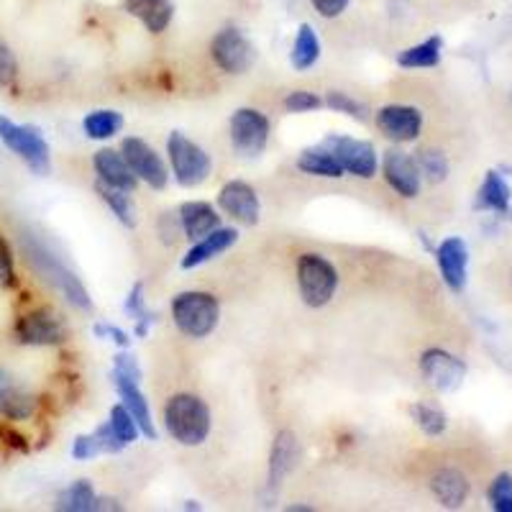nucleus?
<instances>
[{"instance_id": "nucleus-22", "label": "nucleus", "mask_w": 512, "mask_h": 512, "mask_svg": "<svg viewBox=\"0 0 512 512\" xmlns=\"http://www.w3.org/2000/svg\"><path fill=\"white\" fill-rule=\"evenodd\" d=\"M123 3H126V11L139 18L149 34H162L175 16L172 0H123Z\"/></svg>"}, {"instance_id": "nucleus-37", "label": "nucleus", "mask_w": 512, "mask_h": 512, "mask_svg": "<svg viewBox=\"0 0 512 512\" xmlns=\"http://www.w3.org/2000/svg\"><path fill=\"white\" fill-rule=\"evenodd\" d=\"M326 103L328 108H333L336 113H346V116L356 118V121H367V108H364V103L354 100L349 93H338V90H333V93H328Z\"/></svg>"}, {"instance_id": "nucleus-16", "label": "nucleus", "mask_w": 512, "mask_h": 512, "mask_svg": "<svg viewBox=\"0 0 512 512\" xmlns=\"http://www.w3.org/2000/svg\"><path fill=\"white\" fill-rule=\"evenodd\" d=\"M438 256V269L441 277L454 292H461L466 285V269H469V249H466L464 239H451L443 241L436 251Z\"/></svg>"}, {"instance_id": "nucleus-34", "label": "nucleus", "mask_w": 512, "mask_h": 512, "mask_svg": "<svg viewBox=\"0 0 512 512\" xmlns=\"http://www.w3.org/2000/svg\"><path fill=\"white\" fill-rule=\"evenodd\" d=\"M418 167L431 182H443L448 177V159L441 149H423L418 154Z\"/></svg>"}, {"instance_id": "nucleus-35", "label": "nucleus", "mask_w": 512, "mask_h": 512, "mask_svg": "<svg viewBox=\"0 0 512 512\" xmlns=\"http://www.w3.org/2000/svg\"><path fill=\"white\" fill-rule=\"evenodd\" d=\"M108 423H111V428L116 431L118 441H121L123 446H128V443H134L136 438H139V425H136L134 415L128 413L123 405H116V408L111 410V420H108Z\"/></svg>"}, {"instance_id": "nucleus-12", "label": "nucleus", "mask_w": 512, "mask_h": 512, "mask_svg": "<svg viewBox=\"0 0 512 512\" xmlns=\"http://www.w3.org/2000/svg\"><path fill=\"white\" fill-rule=\"evenodd\" d=\"M121 154L128 167L134 169V175L144 180L146 185L154 187V190H162L167 185V167L144 139H126L121 146Z\"/></svg>"}, {"instance_id": "nucleus-32", "label": "nucleus", "mask_w": 512, "mask_h": 512, "mask_svg": "<svg viewBox=\"0 0 512 512\" xmlns=\"http://www.w3.org/2000/svg\"><path fill=\"white\" fill-rule=\"evenodd\" d=\"M141 292H144V285H136L134 290H131V295H128L126 300V313L136 320V336L144 338L146 333H149V326L157 323V315H154L152 310H146L144 295H141Z\"/></svg>"}, {"instance_id": "nucleus-15", "label": "nucleus", "mask_w": 512, "mask_h": 512, "mask_svg": "<svg viewBox=\"0 0 512 512\" xmlns=\"http://www.w3.org/2000/svg\"><path fill=\"white\" fill-rule=\"evenodd\" d=\"M384 180L402 198H415L420 192V167L410 154L392 152L384 154Z\"/></svg>"}, {"instance_id": "nucleus-8", "label": "nucleus", "mask_w": 512, "mask_h": 512, "mask_svg": "<svg viewBox=\"0 0 512 512\" xmlns=\"http://www.w3.org/2000/svg\"><path fill=\"white\" fill-rule=\"evenodd\" d=\"M269 141V121L254 108H241L231 118V144L241 157H259Z\"/></svg>"}, {"instance_id": "nucleus-11", "label": "nucleus", "mask_w": 512, "mask_h": 512, "mask_svg": "<svg viewBox=\"0 0 512 512\" xmlns=\"http://www.w3.org/2000/svg\"><path fill=\"white\" fill-rule=\"evenodd\" d=\"M326 149H331L338 164L344 167V172H351L354 177H364V180H372L377 175V152H374V146L369 141L331 136L326 141Z\"/></svg>"}, {"instance_id": "nucleus-31", "label": "nucleus", "mask_w": 512, "mask_h": 512, "mask_svg": "<svg viewBox=\"0 0 512 512\" xmlns=\"http://www.w3.org/2000/svg\"><path fill=\"white\" fill-rule=\"evenodd\" d=\"M123 116L116 111H95L90 113L85 121H82V128L90 139H111L121 131Z\"/></svg>"}, {"instance_id": "nucleus-24", "label": "nucleus", "mask_w": 512, "mask_h": 512, "mask_svg": "<svg viewBox=\"0 0 512 512\" xmlns=\"http://www.w3.org/2000/svg\"><path fill=\"white\" fill-rule=\"evenodd\" d=\"M180 223L187 239L198 241L210 231H216L221 216L208 203H185L180 208Z\"/></svg>"}, {"instance_id": "nucleus-20", "label": "nucleus", "mask_w": 512, "mask_h": 512, "mask_svg": "<svg viewBox=\"0 0 512 512\" xmlns=\"http://www.w3.org/2000/svg\"><path fill=\"white\" fill-rule=\"evenodd\" d=\"M236 241H239V233H236V228L218 226L216 231H210L208 236L198 239V244L187 251V256L182 259V267L185 269L200 267V264L210 262V259H216L218 254H223V251H226L228 246L236 244Z\"/></svg>"}, {"instance_id": "nucleus-17", "label": "nucleus", "mask_w": 512, "mask_h": 512, "mask_svg": "<svg viewBox=\"0 0 512 512\" xmlns=\"http://www.w3.org/2000/svg\"><path fill=\"white\" fill-rule=\"evenodd\" d=\"M36 410V397L16 377L0 369V415L8 420H29Z\"/></svg>"}, {"instance_id": "nucleus-29", "label": "nucleus", "mask_w": 512, "mask_h": 512, "mask_svg": "<svg viewBox=\"0 0 512 512\" xmlns=\"http://www.w3.org/2000/svg\"><path fill=\"white\" fill-rule=\"evenodd\" d=\"M320 57V41L315 36L313 26L303 24L297 29L295 44H292V67L295 70H310Z\"/></svg>"}, {"instance_id": "nucleus-42", "label": "nucleus", "mask_w": 512, "mask_h": 512, "mask_svg": "<svg viewBox=\"0 0 512 512\" xmlns=\"http://www.w3.org/2000/svg\"><path fill=\"white\" fill-rule=\"evenodd\" d=\"M98 454H100V446L98 441H95L93 433H90V436L75 438V446H72V456H75V461H88Z\"/></svg>"}, {"instance_id": "nucleus-4", "label": "nucleus", "mask_w": 512, "mask_h": 512, "mask_svg": "<svg viewBox=\"0 0 512 512\" xmlns=\"http://www.w3.org/2000/svg\"><path fill=\"white\" fill-rule=\"evenodd\" d=\"M26 254H29L31 267H34L39 274H44L54 287H59V290L64 292V297H67L75 308H82V310L90 308L88 290L82 287V282L77 280L70 269L59 262L57 256L49 254L41 244H26Z\"/></svg>"}, {"instance_id": "nucleus-14", "label": "nucleus", "mask_w": 512, "mask_h": 512, "mask_svg": "<svg viewBox=\"0 0 512 512\" xmlns=\"http://www.w3.org/2000/svg\"><path fill=\"white\" fill-rule=\"evenodd\" d=\"M377 126L392 141H415L423 128V113L413 105H384L377 113Z\"/></svg>"}, {"instance_id": "nucleus-44", "label": "nucleus", "mask_w": 512, "mask_h": 512, "mask_svg": "<svg viewBox=\"0 0 512 512\" xmlns=\"http://www.w3.org/2000/svg\"><path fill=\"white\" fill-rule=\"evenodd\" d=\"M113 374H121V377H131V379H136V382L141 379L139 364H136L134 356H128V354H118L116 356V367H113Z\"/></svg>"}, {"instance_id": "nucleus-39", "label": "nucleus", "mask_w": 512, "mask_h": 512, "mask_svg": "<svg viewBox=\"0 0 512 512\" xmlns=\"http://www.w3.org/2000/svg\"><path fill=\"white\" fill-rule=\"evenodd\" d=\"M16 75H18L16 54H13V49L8 47L6 41L0 39V88H8V85H13Z\"/></svg>"}, {"instance_id": "nucleus-33", "label": "nucleus", "mask_w": 512, "mask_h": 512, "mask_svg": "<svg viewBox=\"0 0 512 512\" xmlns=\"http://www.w3.org/2000/svg\"><path fill=\"white\" fill-rule=\"evenodd\" d=\"M410 415H413L415 425H418L420 431L428 433V436H441V433L446 431L448 420L438 408H431V405H423V402H418V405H413V408H410Z\"/></svg>"}, {"instance_id": "nucleus-1", "label": "nucleus", "mask_w": 512, "mask_h": 512, "mask_svg": "<svg viewBox=\"0 0 512 512\" xmlns=\"http://www.w3.org/2000/svg\"><path fill=\"white\" fill-rule=\"evenodd\" d=\"M164 425L182 446H200L210 433V410L198 395H175L164 408Z\"/></svg>"}, {"instance_id": "nucleus-2", "label": "nucleus", "mask_w": 512, "mask_h": 512, "mask_svg": "<svg viewBox=\"0 0 512 512\" xmlns=\"http://www.w3.org/2000/svg\"><path fill=\"white\" fill-rule=\"evenodd\" d=\"M172 318L185 336L205 338L216 331L221 308L216 297L208 292H180L172 300Z\"/></svg>"}, {"instance_id": "nucleus-9", "label": "nucleus", "mask_w": 512, "mask_h": 512, "mask_svg": "<svg viewBox=\"0 0 512 512\" xmlns=\"http://www.w3.org/2000/svg\"><path fill=\"white\" fill-rule=\"evenodd\" d=\"M16 336L26 346H57L67 338V328L54 310L39 308L18 318Z\"/></svg>"}, {"instance_id": "nucleus-13", "label": "nucleus", "mask_w": 512, "mask_h": 512, "mask_svg": "<svg viewBox=\"0 0 512 512\" xmlns=\"http://www.w3.org/2000/svg\"><path fill=\"white\" fill-rule=\"evenodd\" d=\"M218 205H221L226 216L244 223V226H254L259 221V198H256L254 187L241 180L223 185L221 195H218Z\"/></svg>"}, {"instance_id": "nucleus-27", "label": "nucleus", "mask_w": 512, "mask_h": 512, "mask_svg": "<svg viewBox=\"0 0 512 512\" xmlns=\"http://www.w3.org/2000/svg\"><path fill=\"white\" fill-rule=\"evenodd\" d=\"M297 169H303L305 175L331 177V180L344 175V167L338 164L331 149H308V152H303L300 159H297Z\"/></svg>"}, {"instance_id": "nucleus-40", "label": "nucleus", "mask_w": 512, "mask_h": 512, "mask_svg": "<svg viewBox=\"0 0 512 512\" xmlns=\"http://www.w3.org/2000/svg\"><path fill=\"white\" fill-rule=\"evenodd\" d=\"M93 436L100 446V454H118V451L123 448V443L118 441V436H116V431L111 428V423H105V425H100V428H95Z\"/></svg>"}, {"instance_id": "nucleus-18", "label": "nucleus", "mask_w": 512, "mask_h": 512, "mask_svg": "<svg viewBox=\"0 0 512 512\" xmlns=\"http://www.w3.org/2000/svg\"><path fill=\"white\" fill-rule=\"evenodd\" d=\"M95 172H98V182L108 187H116L123 192H134L139 177L134 175V169L128 167V162L123 159L121 152H113V149H100L93 159Z\"/></svg>"}, {"instance_id": "nucleus-10", "label": "nucleus", "mask_w": 512, "mask_h": 512, "mask_svg": "<svg viewBox=\"0 0 512 512\" xmlns=\"http://www.w3.org/2000/svg\"><path fill=\"white\" fill-rule=\"evenodd\" d=\"M420 372L438 392H454L464 384L466 364L443 349H428L420 356Z\"/></svg>"}, {"instance_id": "nucleus-5", "label": "nucleus", "mask_w": 512, "mask_h": 512, "mask_svg": "<svg viewBox=\"0 0 512 512\" xmlns=\"http://www.w3.org/2000/svg\"><path fill=\"white\" fill-rule=\"evenodd\" d=\"M169 162L175 172L177 182L185 187H195L208 180L210 175V157L200 149L195 141L187 139L185 134H172L167 141Z\"/></svg>"}, {"instance_id": "nucleus-7", "label": "nucleus", "mask_w": 512, "mask_h": 512, "mask_svg": "<svg viewBox=\"0 0 512 512\" xmlns=\"http://www.w3.org/2000/svg\"><path fill=\"white\" fill-rule=\"evenodd\" d=\"M210 54H213V62L228 75H244V72L251 70V64L256 59L254 44L236 26L218 31L213 44H210Z\"/></svg>"}, {"instance_id": "nucleus-6", "label": "nucleus", "mask_w": 512, "mask_h": 512, "mask_svg": "<svg viewBox=\"0 0 512 512\" xmlns=\"http://www.w3.org/2000/svg\"><path fill=\"white\" fill-rule=\"evenodd\" d=\"M0 141L24 159L36 175H47L49 172V146L41 139V134L31 126H18L0 116Z\"/></svg>"}, {"instance_id": "nucleus-28", "label": "nucleus", "mask_w": 512, "mask_h": 512, "mask_svg": "<svg viewBox=\"0 0 512 512\" xmlns=\"http://www.w3.org/2000/svg\"><path fill=\"white\" fill-rule=\"evenodd\" d=\"M57 510L64 512H93L98 510V495H95L93 484L88 479H80V482L70 484L64 489L57 500Z\"/></svg>"}, {"instance_id": "nucleus-30", "label": "nucleus", "mask_w": 512, "mask_h": 512, "mask_svg": "<svg viewBox=\"0 0 512 512\" xmlns=\"http://www.w3.org/2000/svg\"><path fill=\"white\" fill-rule=\"evenodd\" d=\"M95 190H98V195L103 198V203L108 205V208L116 213L118 221L123 223V226H136V213H134V205H131V200H128V192L123 190H116V187H108L103 185V182H98L95 185Z\"/></svg>"}, {"instance_id": "nucleus-19", "label": "nucleus", "mask_w": 512, "mask_h": 512, "mask_svg": "<svg viewBox=\"0 0 512 512\" xmlns=\"http://www.w3.org/2000/svg\"><path fill=\"white\" fill-rule=\"evenodd\" d=\"M297 461H300L297 438L290 431L280 433V436L274 438L272 456H269V492H274V489L285 482V477L295 469Z\"/></svg>"}, {"instance_id": "nucleus-26", "label": "nucleus", "mask_w": 512, "mask_h": 512, "mask_svg": "<svg viewBox=\"0 0 512 512\" xmlns=\"http://www.w3.org/2000/svg\"><path fill=\"white\" fill-rule=\"evenodd\" d=\"M441 49V36H431V39L420 41L415 47L397 54V64H400V67H408V70H428V67H436V64L441 62Z\"/></svg>"}, {"instance_id": "nucleus-23", "label": "nucleus", "mask_w": 512, "mask_h": 512, "mask_svg": "<svg viewBox=\"0 0 512 512\" xmlns=\"http://www.w3.org/2000/svg\"><path fill=\"white\" fill-rule=\"evenodd\" d=\"M431 489L436 500L441 502L443 507H461L469 497V479L459 472V469H441V472L433 474Z\"/></svg>"}, {"instance_id": "nucleus-43", "label": "nucleus", "mask_w": 512, "mask_h": 512, "mask_svg": "<svg viewBox=\"0 0 512 512\" xmlns=\"http://www.w3.org/2000/svg\"><path fill=\"white\" fill-rule=\"evenodd\" d=\"M310 3H313V8L323 18L341 16L346 11V6H349V0H310Z\"/></svg>"}, {"instance_id": "nucleus-21", "label": "nucleus", "mask_w": 512, "mask_h": 512, "mask_svg": "<svg viewBox=\"0 0 512 512\" xmlns=\"http://www.w3.org/2000/svg\"><path fill=\"white\" fill-rule=\"evenodd\" d=\"M113 382H116V390L123 400V408L134 415L136 425H139V431L144 433L146 438L157 436V431H154V423H152V413H149V405H146L144 395H141L139 382L131 377H121V374H113Z\"/></svg>"}, {"instance_id": "nucleus-46", "label": "nucleus", "mask_w": 512, "mask_h": 512, "mask_svg": "<svg viewBox=\"0 0 512 512\" xmlns=\"http://www.w3.org/2000/svg\"><path fill=\"white\" fill-rule=\"evenodd\" d=\"M0 433H3V436L8 438V446H16V448H21V451H26V443H24V438L18 436V433H13L11 428H0Z\"/></svg>"}, {"instance_id": "nucleus-38", "label": "nucleus", "mask_w": 512, "mask_h": 512, "mask_svg": "<svg viewBox=\"0 0 512 512\" xmlns=\"http://www.w3.org/2000/svg\"><path fill=\"white\" fill-rule=\"evenodd\" d=\"M320 105H323V100L310 93V90H295V93H290L285 98V108L290 113H310L315 108H320Z\"/></svg>"}, {"instance_id": "nucleus-41", "label": "nucleus", "mask_w": 512, "mask_h": 512, "mask_svg": "<svg viewBox=\"0 0 512 512\" xmlns=\"http://www.w3.org/2000/svg\"><path fill=\"white\" fill-rule=\"evenodd\" d=\"M0 287H16V269H13L11 249L3 239H0Z\"/></svg>"}, {"instance_id": "nucleus-36", "label": "nucleus", "mask_w": 512, "mask_h": 512, "mask_svg": "<svg viewBox=\"0 0 512 512\" xmlns=\"http://www.w3.org/2000/svg\"><path fill=\"white\" fill-rule=\"evenodd\" d=\"M489 505L497 512H512V474H497L489 484Z\"/></svg>"}, {"instance_id": "nucleus-25", "label": "nucleus", "mask_w": 512, "mask_h": 512, "mask_svg": "<svg viewBox=\"0 0 512 512\" xmlns=\"http://www.w3.org/2000/svg\"><path fill=\"white\" fill-rule=\"evenodd\" d=\"M510 200H512V190L507 185L505 177L500 172H487L484 177L482 187H479V198H477V208L492 210V213H502L505 216L507 210H510Z\"/></svg>"}, {"instance_id": "nucleus-45", "label": "nucleus", "mask_w": 512, "mask_h": 512, "mask_svg": "<svg viewBox=\"0 0 512 512\" xmlns=\"http://www.w3.org/2000/svg\"><path fill=\"white\" fill-rule=\"evenodd\" d=\"M93 333L95 336H108V341H113V344H118V346H128V338L121 328H113V326H105V323H100V326L93 328Z\"/></svg>"}, {"instance_id": "nucleus-3", "label": "nucleus", "mask_w": 512, "mask_h": 512, "mask_svg": "<svg viewBox=\"0 0 512 512\" xmlns=\"http://www.w3.org/2000/svg\"><path fill=\"white\" fill-rule=\"evenodd\" d=\"M297 287L310 308H323L336 295L338 274L320 254H303L297 262Z\"/></svg>"}]
</instances>
